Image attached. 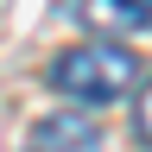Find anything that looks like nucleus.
<instances>
[{
	"label": "nucleus",
	"instance_id": "1",
	"mask_svg": "<svg viewBox=\"0 0 152 152\" xmlns=\"http://www.w3.org/2000/svg\"><path fill=\"white\" fill-rule=\"evenodd\" d=\"M133 76H140V64H133V51L121 38H89V45H70V51L51 57L45 83L83 108H102V102H121L133 89Z\"/></svg>",
	"mask_w": 152,
	"mask_h": 152
},
{
	"label": "nucleus",
	"instance_id": "2",
	"mask_svg": "<svg viewBox=\"0 0 152 152\" xmlns=\"http://www.w3.org/2000/svg\"><path fill=\"white\" fill-rule=\"evenodd\" d=\"M26 152H102V133L83 114H45L26 133Z\"/></svg>",
	"mask_w": 152,
	"mask_h": 152
},
{
	"label": "nucleus",
	"instance_id": "3",
	"mask_svg": "<svg viewBox=\"0 0 152 152\" xmlns=\"http://www.w3.org/2000/svg\"><path fill=\"white\" fill-rule=\"evenodd\" d=\"M83 19L102 32H146L152 26V0H83Z\"/></svg>",
	"mask_w": 152,
	"mask_h": 152
},
{
	"label": "nucleus",
	"instance_id": "4",
	"mask_svg": "<svg viewBox=\"0 0 152 152\" xmlns=\"http://www.w3.org/2000/svg\"><path fill=\"white\" fill-rule=\"evenodd\" d=\"M133 133H140V146L152 152V76L140 83V95H133Z\"/></svg>",
	"mask_w": 152,
	"mask_h": 152
}]
</instances>
